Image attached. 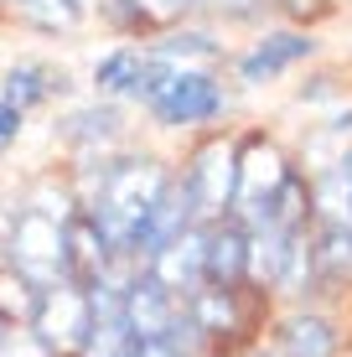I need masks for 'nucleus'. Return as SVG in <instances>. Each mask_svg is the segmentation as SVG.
<instances>
[{"label": "nucleus", "instance_id": "obj_1", "mask_svg": "<svg viewBox=\"0 0 352 357\" xmlns=\"http://www.w3.org/2000/svg\"><path fill=\"white\" fill-rule=\"evenodd\" d=\"M166 187H171L166 171L155 161H145V155L140 161H119V166L104 171L89 218L99 223V233L109 238L114 254H135V243H140V233H145V223H151V213H155V202H161Z\"/></svg>", "mask_w": 352, "mask_h": 357}, {"label": "nucleus", "instance_id": "obj_2", "mask_svg": "<svg viewBox=\"0 0 352 357\" xmlns=\"http://www.w3.org/2000/svg\"><path fill=\"white\" fill-rule=\"evenodd\" d=\"M145 104L155 109L161 125H202L223 109V93L208 73H192V68H161V63H145L140 78Z\"/></svg>", "mask_w": 352, "mask_h": 357}, {"label": "nucleus", "instance_id": "obj_3", "mask_svg": "<svg viewBox=\"0 0 352 357\" xmlns=\"http://www.w3.org/2000/svg\"><path fill=\"white\" fill-rule=\"evenodd\" d=\"M10 269H21L36 285H57L63 280V218L47 207H26L10 228Z\"/></svg>", "mask_w": 352, "mask_h": 357}, {"label": "nucleus", "instance_id": "obj_4", "mask_svg": "<svg viewBox=\"0 0 352 357\" xmlns=\"http://www.w3.org/2000/svg\"><path fill=\"white\" fill-rule=\"evenodd\" d=\"M234 192H238V145L234 140H208L192 155V171H187L192 213H202V218L217 223V218L234 207Z\"/></svg>", "mask_w": 352, "mask_h": 357}, {"label": "nucleus", "instance_id": "obj_5", "mask_svg": "<svg viewBox=\"0 0 352 357\" xmlns=\"http://www.w3.org/2000/svg\"><path fill=\"white\" fill-rule=\"evenodd\" d=\"M89 316H93L89 311V290L57 280V285L42 290V305H36V316H31V331L52 352H78L83 342H89Z\"/></svg>", "mask_w": 352, "mask_h": 357}, {"label": "nucleus", "instance_id": "obj_6", "mask_svg": "<svg viewBox=\"0 0 352 357\" xmlns=\"http://www.w3.org/2000/svg\"><path fill=\"white\" fill-rule=\"evenodd\" d=\"M285 181H290V166H285L280 145L264 140V135H249V140L238 145V192H234V202L259 223L264 207H270V197L280 192Z\"/></svg>", "mask_w": 352, "mask_h": 357}, {"label": "nucleus", "instance_id": "obj_7", "mask_svg": "<svg viewBox=\"0 0 352 357\" xmlns=\"http://www.w3.org/2000/svg\"><path fill=\"white\" fill-rule=\"evenodd\" d=\"M109 238L99 233V223H93L89 213H72L63 218V280L78 290H93L99 280L109 275Z\"/></svg>", "mask_w": 352, "mask_h": 357}, {"label": "nucleus", "instance_id": "obj_8", "mask_svg": "<svg viewBox=\"0 0 352 357\" xmlns=\"http://www.w3.org/2000/svg\"><path fill=\"white\" fill-rule=\"evenodd\" d=\"M202 233L208 228H181L161 249H151V280L171 295L202 290Z\"/></svg>", "mask_w": 352, "mask_h": 357}, {"label": "nucleus", "instance_id": "obj_9", "mask_svg": "<svg viewBox=\"0 0 352 357\" xmlns=\"http://www.w3.org/2000/svg\"><path fill=\"white\" fill-rule=\"evenodd\" d=\"M238 280H249V233L238 223H217L202 233V285L238 290Z\"/></svg>", "mask_w": 352, "mask_h": 357}, {"label": "nucleus", "instance_id": "obj_10", "mask_svg": "<svg viewBox=\"0 0 352 357\" xmlns=\"http://www.w3.org/2000/svg\"><path fill=\"white\" fill-rule=\"evenodd\" d=\"M176 316H181L176 295L161 290L151 275L135 280V285L125 290V326H130V337H135V342H161V337H171V331H176Z\"/></svg>", "mask_w": 352, "mask_h": 357}, {"label": "nucleus", "instance_id": "obj_11", "mask_svg": "<svg viewBox=\"0 0 352 357\" xmlns=\"http://www.w3.org/2000/svg\"><path fill=\"white\" fill-rule=\"evenodd\" d=\"M290 238H296V228L254 223V233H249V275L259 280V285H280V269L290 259Z\"/></svg>", "mask_w": 352, "mask_h": 357}, {"label": "nucleus", "instance_id": "obj_12", "mask_svg": "<svg viewBox=\"0 0 352 357\" xmlns=\"http://www.w3.org/2000/svg\"><path fill=\"white\" fill-rule=\"evenodd\" d=\"M300 57H311V36H296V31H280V36H270V42H259L254 52L244 57V83H259V78H275L280 68L290 63H300Z\"/></svg>", "mask_w": 352, "mask_h": 357}, {"label": "nucleus", "instance_id": "obj_13", "mask_svg": "<svg viewBox=\"0 0 352 357\" xmlns=\"http://www.w3.org/2000/svg\"><path fill=\"white\" fill-rule=\"evenodd\" d=\"M187 321L192 331H208V337H234L238 331V305H234V290H192L187 295Z\"/></svg>", "mask_w": 352, "mask_h": 357}, {"label": "nucleus", "instance_id": "obj_14", "mask_svg": "<svg viewBox=\"0 0 352 357\" xmlns=\"http://www.w3.org/2000/svg\"><path fill=\"white\" fill-rule=\"evenodd\" d=\"M316 213L332 228H352V151L321 171V181H316Z\"/></svg>", "mask_w": 352, "mask_h": 357}, {"label": "nucleus", "instance_id": "obj_15", "mask_svg": "<svg viewBox=\"0 0 352 357\" xmlns=\"http://www.w3.org/2000/svg\"><path fill=\"white\" fill-rule=\"evenodd\" d=\"M42 305V285L26 280L21 269H0V326H21Z\"/></svg>", "mask_w": 352, "mask_h": 357}, {"label": "nucleus", "instance_id": "obj_16", "mask_svg": "<svg viewBox=\"0 0 352 357\" xmlns=\"http://www.w3.org/2000/svg\"><path fill=\"white\" fill-rule=\"evenodd\" d=\"M280 342H285V357H332V347H337L332 326H326L321 316H296V321H285Z\"/></svg>", "mask_w": 352, "mask_h": 357}, {"label": "nucleus", "instance_id": "obj_17", "mask_svg": "<svg viewBox=\"0 0 352 357\" xmlns=\"http://www.w3.org/2000/svg\"><path fill=\"white\" fill-rule=\"evenodd\" d=\"M140 78H145V57L130 52V47L109 52L104 63L93 68V83H99V93H140Z\"/></svg>", "mask_w": 352, "mask_h": 357}, {"label": "nucleus", "instance_id": "obj_18", "mask_svg": "<svg viewBox=\"0 0 352 357\" xmlns=\"http://www.w3.org/2000/svg\"><path fill=\"white\" fill-rule=\"evenodd\" d=\"M52 83L63 89V73L26 63V68H16V73L6 78V98H10L16 109H26V104H36V98H47V93H52Z\"/></svg>", "mask_w": 352, "mask_h": 357}, {"label": "nucleus", "instance_id": "obj_19", "mask_svg": "<svg viewBox=\"0 0 352 357\" xmlns=\"http://www.w3.org/2000/svg\"><path fill=\"white\" fill-rule=\"evenodd\" d=\"M321 280H347L352 275V228H332L321 238V249H311Z\"/></svg>", "mask_w": 352, "mask_h": 357}, {"label": "nucleus", "instance_id": "obj_20", "mask_svg": "<svg viewBox=\"0 0 352 357\" xmlns=\"http://www.w3.org/2000/svg\"><path fill=\"white\" fill-rule=\"evenodd\" d=\"M16 6H21V16L36 21L42 31H72L78 16H83L78 0H16Z\"/></svg>", "mask_w": 352, "mask_h": 357}, {"label": "nucleus", "instance_id": "obj_21", "mask_svg": "<svg viewBox=\"0 0 352 357\" xmlns=\"http://www.w3.org/2000/svg\"><path fill=\"white\" fill-rule=\"evenodd\" d=\"M114 125L119 119L109 109H83V114L68 119V140H114Z\"/></svg>", "mask_w": 352, "mask_h": 357}, {"label": "nucleus", "instance_id": "obj_22", "mask_svg": "<svg viewBox=\"0 0 352 357\" xmlns=\"http://www.w3.org/2000/svg\"><path fill=\"white\" fill-rule=\"evenodd\" d=\"M125 6H130V21H140V26H161V21L181 16L192 0H125Z\"/></svg>", "mask_w": 352, "mask_h": 357}, {"label": "nucleus", "instance_id": "obj_23", "mask_svg": "<svg viewBox=\"0 0 352 357\" xmlns=\"http://www.w3.org/2000/svg\"><path fill=\"white\" fill-rule=\"evenodd\" d=\"M0 357H52L36 331H0Z\"/></svg>", "mask_w": 352, "mask_h": 357}, {"label": "nucleus", "instance_id": "obj_24", "mask_svg": "<svg viewBox=\"0 0 352 357\" xmlns=\"http://www.w3.org/2000/svg\"><path fill=\"white\" fill-rule=\"evenodd\" d=\"M21 135V109L10 104V98H0V151H10Z\"/></svg>", "mask_w": 352, "mask_h": 357}, {"label": "nucleus", "instance_id": "obj_25", "mask_svg": "<svg viewBox=\"0 0 352 357\" xmlns=\"http://www.w3.org/2000/svg\"><path fill=\"white\" fill-rule=\"evenodd\" d=\"M125 357H181V347H176L171 337H161V342H130Z\"/></svg>", "mask_w": 352, "mask_h": 357}, {"label": "nucleus", "instance_id": "obj_26", "mask_svg": "<svg viewBox=\"0 0 352 357\" xmlns=\"http://www.w3.org/2000/svg\"><path fill=\"white\" fill-rule=\"evenodd\" d=\"M197 6L223 10V16H249V10H259V0H197Z\"/></svg>", "mask_w": 352, "mask_h": 357}, {"label": "nucleus", "instance_id": "obj_27", "mask_svg": "<svg viewBox=\"0 0 352 357\" xmlns=\"http://www.w3.org/2000/svg\"><path fill=\"white\" fill-rule=\"evenodd\" d=\"M254 357H270V352H254Z\"/></svg>", "mask_w": 352, "mask_h": 357}]
</instances>
